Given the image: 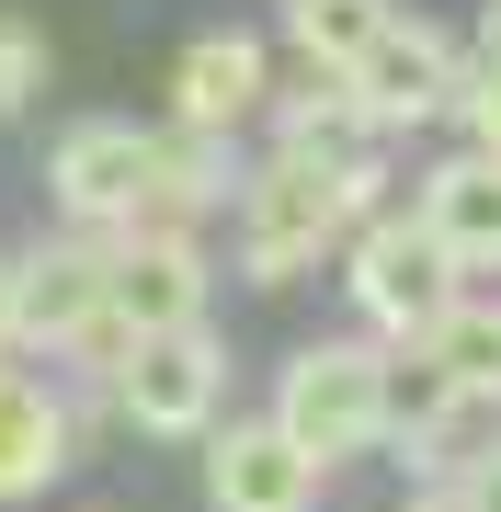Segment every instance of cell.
<instances>
[{"mask_svg": "<svg viewBox=\"0 0 501 512\" xmlns=\"http://www.w3.org/2000/svg\"><path fill=\"white\" fill-rule=\"evenodd\" d=\"M342 285H353V308H365V342H388V353H410L433 319L456 308V251L433 239L410 205H388V217H353V239H342Z\"/></svg>", "mask_w": 501, "mask_h": 512, "instance_id": "6da1fadb", "label": "cell"}, {"mask_svg": "<svg viewBox=\"0 0 501 512\" xmlns=\"http://www.w3.org/2000/svg\"><path fill=\"white\" fill-rule=\"evenodd\" d=\"M388 342H308L297 365L274 376V421L308 444L319 467H353L388 444Z\"/></svg>", "mask_w": 501, "mask_h": 512, "instance_id": "7a4b0ae2", "label": "cell"}, {"mask_svg": "<svg viewBox=\"0 0 501 512\" xmlns=\"http://www.w3.org/2000/svg\"><path fill=\"white\" fill-rule=\"evenodd\" d=\"M114 376V410L137 421L149 444H183V433H217V399H228V353L205 319H171V330H126L103 353Z\"/></svg>", "mask_w": 501, "mask_h": 512, "instance_id": "3957f363", "label": "cell"}, {"mask_svg": "<svg viewBox=\"0 0 501 512\" xmlns=\"http://www.w3.org/2000/svg\"><path fill=\"white\" fill-rule=\"evenodd\" d=\"M171 319H205V251L183 217H137V228H103V319L80 353H114L126 330H171Z\"/></svg>", "mask_w": 501, "mask_h": 512, "instance_id": "277c9868", "label": "cell"}, {"mask_svg": "<svg viewBox=\"0 0 501 512\" xmlns=\"http://www.w3.org/2000/svg\"><path fill=\"white\" fill-rule=\"evenodd\" d=\"M160 171H171V137H149V126H69L57 160H46V194H57L69 228L103 239V228L160 217Z\"/></svg>", "mask_w": 501, "mask_h": 512, "instance_id": "5b68a950", "label": "cell"}, {"mask_svg": "<svg viewBox=\"0 0 501 512\" xmlns=\"http://www.w3.org/2000/svg\"><path fill=\"white\" fill-rule=\"evenodd\" d=\"M456 69H467V57L445 46V23L388 12V23L365 35V57H353V69H331V80H342V103L365 114L376 137H410V126H433V114L456 103Z\"/></svg>", "mask_w": 501, "mask_h": 512, "instance_id": "8992f818", "label": "cell"}, {"mask_svg": "<svg viewBox=\"0 0 501 512\" xmlns=\"http://www.w3.org/2000/svg\"><path fill=\"white\" fill-rule=\"evenodd\" d=\"M92 319H103V239L92 228L46 239V251H23L0 274V342L12 353H80Z\"/></svg>", "mask_w": 501, "mask_h": 512, "instance_id": "52a82bcc", "label": "cell"}, {"mask_svg": "<svg viewBox=\"0 0 501 512\" xmlns=\"http://www.w3.org/2000/svg\"><path fill=\"white\" fill-rule=\"evenodd\" d=\"M319 490H331V467H319L274 410L228 421V433L205 444V501L217 512H319Z\"/></svg>", "mask_w": 501, "mask_h": 512, "instance_id": "ba28073f", "label": "cell"}, {"mask_svg": "<svg viewBox=\"0 0 501 512\" xmlns=\"http://www.w3.org/2000/svg\"><path fill=\"white\" fill-rule=\"evenodd\" d=\"M262 92H274V57L251 35H194L171 57V114H183V137H240L262 114Z\"/></svg>", "mask_w": 501, "mask_h": 512, "instance_id": "9c48e42d", "label": "cell"}, {"mask_svg": "<svg viewBox=\"0 0 501 512\" xmlns=\"http://www.w3.org/2000/svg\"><path fill=\"white\" fill-rule=\"evenodd\" d=\"M410 217L456 251V274H501V148H456V160H433Z\"/></svg>", "mask_w": 501, "mask_h": 512, "instance_id": "30bf717a", "label": "cell"}, {"mask_svg": "<svg viewBox=\"0 0 501 512\" xmlns=\"http://www.w3.org/2000/svg\"><path fill=\"white\" fill-rule=\"evenodd\" d=\"M69 444H80L69 399H57L35 365H0V501H35L46 478L69 467Z\"/></svg>", "mask_w": 501, "mask_h": 512, "instance_id": "8fae6325", "label": "cell"}, {"mask_svg": "<svg viewBox=\"0 0 501 512\" xmlns=\"http://www.w3.org/2000/svg\"><path fill=\"white\" fill-rule=\"evenodd\" d=\"M422 376H445V387H479V399H501V296H456L445 319L422 330Z\"/></svg>", "mask_w": 501, "mask_h": 512, "instance_id": "7c38bea8", "label": "cell"}, {"mask_svg": "<svg viewBox=\"0 0 501 512\" xmlns=\"http://www.w3.org/2000/svg\"><path fill=\"white\" fill-rule=\"evenodd\" d=\"M388 12H399V0H285V46H297L308 69H353Z\"/></svg>", "mask_w": 501, "mask_h": 512, "instance_id": "4fadbf2b", "label": "cell"}, {"mask_svg": "<svg viewBox=\"0 0 501 512\" xmlns=\"http://www.w3.org/2000/svg\"><path fill=\"white\" fill-rule=\"evenodd\" d=\"M445 114L467 126V148H501V35L456 69V103H445Z\"/></svg>", "mask_w": 501, "mask_h": 512, "instance_id": "5bb4252c", "label": "cell"}, {"mask_svg": "<svg viewBox=\"0 0 501 512\" xmlns=\"http://www.w3.org/2000/svg\"><path fill=\"white\" fill-rule=\"evenodd\" d=\"M35 92H46V35L0 12V126H12V114L35 103Z\"/></svg>", "mask_w": 501, "mask_h": 512, "instance_id": "9a60e30c", "label": "cell"}, {"mask_svg": "<svg viewBox=\"0 0 501 512\" xmlns=\"http://www.w3.org/2000/svg\"><path fill=\"white\" fill-rule=\"evenodd\" d=\"M445 512H501V444H490L479 467H456V478H445Z\"/></svg>", "mask_w": 501, "mask_h": 512, "instance_id": "2e32d148", "label": "cell"}, {"mask_svg": "<svg viewBox=\"0 0 501 512\" xmlns=\"http://www.w3.org/2000/svg\"><path fill=\"white\" fill-rule=\"evenodd\" d=\"M490 35H501V0H490Z\"/></svg>", "mask_w": 501, "mask_h": 512, "instance_id": "e0dca14e", "label": "cell"}, {"mask_svg": "<svg viewBox=\"0 0 501 512\" xmlns=\"http://www.w3.org/2000/svg\"><path fill=\"white\" fill-rule=\"evenodd\" d=\"M422 512H445V490H433V501H422Z\"/></svg>", "mask_w": 501, "mask_h": 512, "instance_id": "ac0fdd59", "label": "cell"}, {"mask_svg": "<svg viewBox=\"0 0 501 512\" xmlns=\"http://www.w3.org/2000/svg\"><path fill=\"white\" fill-rule=\"evenodd\" d=\"M0 274H12V262H0Z\"/></svg>", "mask_w": 501, "mask_h": 512, "instance_id": "d6986e66", "label": "cell"}]
</instances>
